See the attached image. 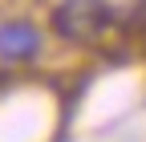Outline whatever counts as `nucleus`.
<instances>
[{"label": "nucleus", "mask_w": 146, "mask_h": 142, "mask_svg": "<svg viewBox=\"0 0 146 142\" xmlns=\"http://www.w3.org/2000/svg\"><path fill=\"white\" fill-rule=\"evenodd\" d=\"M53 25L65 41H94L102 29L114 25V8L106 0H61L53 12Z\"/></svg>", "instance_id": "f257e3e1"}, {"label": "nucleus", "mask_w": 146, "mask_h": 142, "mask_svg": "<svg viewBox=\"0 0 146 142\" xmlns=\"http://www.w3.org/2000/svg\"><path fill=\"white\" fill-rule=\"evenodd\" d=\"M41 53V33L29 21H4L0 25V57L4 61H33Z\"/></svg>", "instance_id": "f03ea898"}]
</instances>
